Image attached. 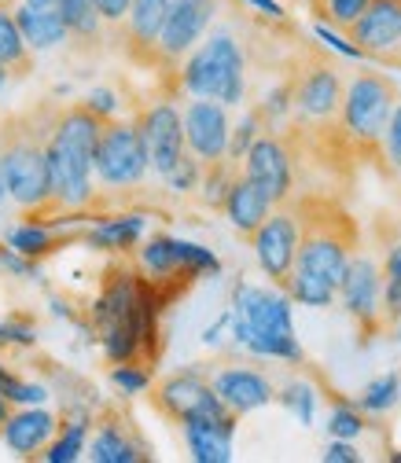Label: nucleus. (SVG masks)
<instances>
[{
	"label": "nucleus",
	"instance_id": "1",
	"mask_svg": "<svg viewBox=\"0 0 401 463\" xmlns=\"http://www.w3.org/2000/svg\"><path fill=\"white\" fill-rule=\"evenodd\" d=\"M169 295L155 287L140 269H110L92 302V324L110 364L155 361L158 354V313Z\"/></svg>",
	"mask_w": 401,
	"mask_h": 463
},
{
	"label": "nucleus",
	"instance_id": "2",
	"mask_svg": "<svg viewBox=\"0 0 401 463\" xmlns=\"http://www.w3.org/2000/svg\"><path fill=\"white\" fill-rule=\"evenodd\" d=\"M302 206V247L299 261L283 283V291L295 298V306L306 309H328L339 298V283L347 272L354 247H358V228L335 203H299Z\"/></svg>",
	"mask_w": 401,
	"mask_h": 463
},
{
	"label": "nucleus",
	"instance_id": "3",
	"mask_svg": "<svg viewBox=\"0 0 401 463\" xmlns=\"http://www.w3.org/2000/svg\"><path fill=\"white\" fill-rule=\"evenodd\" d=\"M103 133V118L85 103L63 107L52 114L48 133V173H52V203L60 213L89 210L96 199L92 173H96V144Z\"/></svg>",
	"mask_w": 401,
	"mask_h": 463
},
{
	"label": "nucleus",
	"instance_id": "4",
	"mask_svg": "<svg viewBox=\"0 0 401 463\" xmlns=\"http://www.w3.org/2000/svg\"><path fill=\"white\" fill-rule=\"evenodd\" d=\"M233 342L251 357L262 361H283V364H302V342L295 335V298L283 287H254L236 283L233 287Z\"/></svg>",
	"mask_w": 401,
	"mask_h": 463
},
{
	"label": "nucleus",
	"instance_id": "5",
	"mask_svg": "<svg viewBox=\"0 0 401 463\" xmlns=\"http://www.w3.org/2000/svg\"><path fill=\"white\" fill-rule=\"evenodd\" d=\"M48 133L52 118L33 129L23 122H8V129H0V177H5L8 199L26 210V217H48L60 213L52 203V173H48Z\"/></svg>",
	"mask_w": 401,
	"mask_h": 463
},
{
	"label": "nucleus",
	"instance_id": "6",
	"mask_svg": "<svg viewBox=\"0 0 401 463\" xmlns=\"http://www.w3.org/2000/svg\"><path fill=\"white\" fill-rule=\"evenodd\" d=\"M177 89L185 96L240 107L247 99V52H243V44L228 30L203 37L199 48L177 67Z\"/></svg>",
	"mask_w": 401,
	"mask_h": 463
},
{
	"label": "nucleus",
	"instance_id": "7",
	"mask_svg": "<svg viewBox=\"0 0 401 463\" xmlns=\"http://www.w3.org/2000/svg\"><path fill=\"white\" fill-rule=\"evenodd\" d=\"M394 107H397L394 81L379 71H358L347 81V96H342V110L335 122V140L347 144L354 155H376Z\"/></svg>",
	"mask_w": 401,
	"mask_h": 463
},
{
	"label": "nucleus",
	"instance_id": "8",
	"mask_svg": "<svg viewBox=\"0 0 401 463\" xmlns=\"http://www.w3.org/2000/svg\"><path fill=\"white\" fill-rule=\"evenodd\" d=\"M137 269L162 287L166 295H177L185 283L203 279V276H221V258L192 240H177L166 236V232H155L137 247Z\"/></svg>",
	"mask_w": 401,
	"mask_h": 463
},
{
	"label": "nucleus",
	"instance_id": "9",
	"mask_svg": "<svg viewBox=\"0 0 401 463\" xmlns=\"http://www.w3.org/2000/svg\"><path fill=\"white\" fill-rule=\"evenodd\" d=\"M148 173H151V155L137 118L103 122V133L96 144V181L110 192H126V188H137Z\"/></svg>",
	"mask_w": 401,
	"mask_h": 463
},
{
	"label": "nucleus",
	"instance_id": "10",
	"mask_svg": "<svg viewBox=\"0 0 401 463\" xmlns=\"http://www.w3.org/2000/svg\"><path fill=\"white\" fill-rule=\"evenodd\" d=\"M299 247H302V206H291V203L276 206L265 217V224L251 236L254 261L276 287L288 283V276L299 261Z\"/></svg>",
	"mask_w": 401,
	"mask_h": 463
},
{
	"label": "nucleus",
	"instance_id": "11",
	"mask_svg": "<svg viewBox=\"0 0 401 463\" xmlns=\"http://www.w3.org/2000/svg\"><path fill=\"white\" fill-rule=\"evenodd\" d=\"M217 12H221V0H174V5H169V15H166V26L158 33L151 67L177 71L199 48V41L206 37Z\"/></svg>",
	"mask_w": 401,
	"mask_h": 463
},
{
	"label": "nucleus",
	"instance_id": "12",
	"mask_svg": "<svg viewBox=\"0 0 401 463\" xmlns=\"http://www.w3.org/2000/svg\"><path fill=\"white\" fill-rule=\"evenodd\" d=\"M295 92V122L306 129H335L342 96H347V81H342L339 67L331 63H310L291 78Z\"/></svg>",
	"mask_w": 401,
	"mask_h": 463
},
{
	"label": "nucleus",
	"instance_id": "13",
	"mask_svg": "<svg viewBox=\"0 0 401 463\" xmlns=\"http://www.w3.org/2000/svg\"><path fill=\"white\" fill-rule=\"evenodd\" d=\"M151 401H155V409L166 420H174V423H185V420H196V416H228V412H233L217 397L214 383L199 368H185V372L166 375L155 386Z\"/></svg>",
	"mask_w": 401,
	"mask_h": 463
},
{
	"label": "nucleus",
	"instance_id": "14",
	"mask_svg": "<svg viewBox=\"0 0 401 463\" xmlns=\"http://www.w3.org/2000/svg\"><path fill=\"white\" fill-rule=\"evenodd\" d=\"M339 306L347 309L358 327L372 338L387 324V306H383V265H376L368 254H354L347 272L339 283Z\"/></svg>",
	"mask_w": 401,
	"mask_h": 463
},
{
	"label": "nucleus",
	"instance_id": "15",
	"mask_svg": "<svg viewBox=\"0 0 401 463\" xmlns=\"http://www.w3.org/2000/svg\"><path fill=\"white\" fill-rule=\"evenodd\" d=\"M240 173H247V177H251L276 206L291 203V195H295V151H291L288 140H283L280 133H272V129L254 140V147L247 151Z\"/></svg>",
	"mask_w": 401,
	"mask_h": 463
},
{
	"label": "nucleus",
	"instance_id": "16",
	"mask_svg": "<svg viewBox=\"0 0 401 463\" xmlns=\"http://www.w3.org/2000/svg\"><path fill=\"white\" fill-rule=\"evenodd\" d=\"M137 126H140L144 144H148V155H151V173L166 177V173L188 155L185 110L174 99H155L151 107H144L137 114Z\"/></svg>",
	"mask_w": 401,
	"mask_h": 463
},
{
	"label": "nucleus",
	"instance_id": "17",
	"mask_svg": "<svg viewBox=\"0 0 401 463\" xmlns=\"http://www.w3.org/2000/svg\"><path fill=\"white\" fill-rule=\"evenodd\" d=\"M185 140L188 151L203 162H224L228 158V140H233V118H228V107L217 99H199L192 96L185 107Z\"/></svg>",
	"mask_w": 401,
	"mask_h": 463
},
{
	"label": "nucleus",
	"instance_id": "18",
	"mask_svg": "<svg viewBox=\"0 0 401 463\" xmlns=\"http://www.w3.org/2000/svg\"><path fill=\"white\" fill-rule=\"evenodd\" d=\"M347 33L368 60L401 63V0H372Z\"/></svg>",
	"mask_w": 401,
	"mask_h": 463
},
{
	"label": "nucleus",
	"instance_id": "19",
	"mask_svg": "<svg viewBox=\"0 0 401 463\" xmlns=\"http://www.w3.org/2000/svg\"><path fill=\"white\" fill-rule=\"evenodd\" d=\"M210 383H214L217 397H221L240 420L276 401V386H272V379H269L265 372L251 368V364H228V368H217V372L210 375Z\"/></svg>",
	"mask_w": 401,
	"mask_h": 463
},
{
	"label": "nucleus",
	"instance_id": "20",
	"mask_svg": "<svg viewBox=\"0 0 401 463\" xmlns=\"http://www.w3.org/2000/svg\"><path fill=\"white\" fill-rule=\"evenodd\" d=\"M236 430H240V416H196L181 423V438L185 449L196 463H228L236 449Z\"/></svg>",
	"mask_w": 401,
	"mask_h": 463
},
{
	"label": "nucleus",
	"instance_id": "21",
	"mask_svg": "<svg viewBox=\"0 0 401 463\" xmlns=\"http://www.w3.org/2000/svg\"><path fill=\"white\" fill-rule=\"evenodd\" d=\"M85 452H89L92 463H148L151 459L144 438L122 416H103L89 430V449Z\"/></svg>",
	"mask_w": 401,
	"mask_h": 463
},
{
	"label": "nucleus",
	"instance_id": "22",
	"mask_svg": "<svg viewBox=\"0 0 401 463\" xmlns=\"http://www.w3.org/2000/svg\"><path fill=\"white\" fill-rule=\"evenodd\" d=\"M60 420H55L52 412L37 409V404H19V409L12 412V420L5 423V434H0V441H5L15 456L23 459H41V452L55 441V434H60Z\"/></svg>",
	"mask_w": 401,
	"mask_h": 463
},
{
	"label": "nucleus",
	"instance_id": "23",
	"mask_svg": "<svg viewBox=\"0 0 401 463\" xmlns=\"http://www.w3.org/2000/svg\"><path fill=\"white\" fill-rule=\"evenodd\" d=\"M169 5H174V0H133V8L122 23V41L137 63H148V67L155 63V44L166 26Z\"/></svg>",
	"mask_w": 401,
	"mask_h": 463
},
{
	"label": "nucleus",
	"instance_id": "24",
	"mask_svg": "<svg viewBox=\"0 0 401 463\" xmlns=\"http://www.w3.org/2000/svg\"><path fill=\"white\" fill-rule=\"evenodd\" d=\"M276 210V203L247 177V173H236V181H233V188H228V195H224V206H221V213L228 217V224H233L240 236H254V232L265 224V217Z\"/></svg>",
	"mask_w": 401,
	"mask_h": 463
},
{
	"label": "nucleus",
	"instance_id": "25",
	"mask_svg": "<svg viewBox=\"0 0 401 463\" xmlns=\"http://www.w3.org/2000/svg\"><path fill=\"white\" fill-rule=\"evenodd\" d=\"M148 232V217L144 213H114V217H96L85 232V243L92 250H107V254H129L144 243Z\"/></svg>",
	"mask_w": 401,
	"mask_h": 463
},
{
	"label": "nucleus",
	"instance_id": "26",
	"mask_svg": "<svg viewBox=\"0 0 401 463\" xmlns=\"http://www.w3.org/2000/svg\"><path fill=\"white\" fill-rule=\"evenodd\" d=\"M15 19H19V30H23L26 44L33 52L60 48L71 37V26H67V19H63L60 8H30V5H19L15 8Z\"/></svg>",
	"mask_w": 401,
	"mask_h": 463
},
{
	"label": "nucleus",
	"instance_id": "27",
	"mask_svg": "<svg viewBox=\"0 0 401 463\" xmlns=\"http://www.w3.org/2000/svg\"><path fill=\"white\" fill-rule=\"evenodd\" d=\"M0 67H5L12 78L30 74V67H33V48L26 44L19 19H15V8H8V5H0Z\"/></svg>",
	"mask_w": 401,
	"mask_h": 463
},
{
	"label": "nucleus",
	"instance_id": "28",
	"mask_svg": "<svg viewBox=\"0 0 401 463\" xmlns=\"http://www.w3.org/2000/svg\"><path fill=\"white\" fill-rule=\"evenodd\" d=\"M55 243H60V224L37 221V217H30L8 236V247H15L23 258H33V261L44 258L48 250H55Z\"/></svg>",
	"mask_w": 401,
	"mask_h": 463
},
{
	"label": "nucleus",
	"instance_id": "29",
	"mask_svg": "<svg viewBox=\"0 0 401 463\" xmlns=\"http://www.w3.org/2000/svg\"><path fill=\"white\" fill-rule=\"evenodd\" d=\"M358 409L365 416H387L401 404V372H387V375H376L372 383H365V390L358 393Z\"/></svg>",
	"mask_w": 401,
	"mask_h": 463
},
{
	"label": "nucleus",
	"instance_id": "30",
	"mask_svg": "<svg viewBox=\"0 0 401 463\" xmlns=\"http://www.w3.org/2000/svg\"><path fill=\"white\" fill-rule=\"evenodd\" d=\"M89 430H92L89 416H74L67 427H60V434H55V441L41 452V459L44 463H74L89 449Z\"/></svg>",
	"mask_w": 401,
	"mask_h": 463
},
{
	"label": "nucleus",
	"instance_id": "31",
	"mask_svg": "<svg viewBox=\"0 0 401 463\" xmlns=\"http://www.w3.org/2000/svg\"><path fill=\"white\" fill-rule=\"evenodd\" d=\"M276 401L288 409L295 420H299V427H313V420H317V401H320V393H317V386L310 383V379H288L280 390H276Z\"/></svg>",
	"mask_w": 401,
	"mask_h": 463
},
{
	"label": "nucleus",
	"instance_id": "32",
	"mask_svg": "<svg viewBox=\"0 0 401 463\" xmlns=\"http://www.w3.org/2000/svg\"><path fill=\"white\" fill-rule=\"evenodd\" d=\"M60 12L71 26V37H81V41H100L103 33V15L96 8V0H60Z\"/></svg>",
	"mask_w": 401,
	"mask_h": 463
},
{
	"label": "nucleus",
	"instance_id": "33",
	"mask_svg": "<svg viewBox=\"0 0 401 463\" xmlns=\"http://www.w3.org/2000/svg\"><path fill=\"white\" fill-rule=\"evenodd\" d=\"M236 173H240V165H233L228 158L206 165V169H203V184H199V199H203L210 210H221L228 188H233V181H236Z\"/></svg>",
	"mask_w": 401,
	"mask_h": 463
},
{
	"label": "nucleus",
	"instance_id": "34",
	"mask_svg": "<svg viewBox=\"0 0 401 463\" xmlns=\"http://www.w3.org/2000/svg\"><path fill=\"white\" fill-rule=\"evenodd\" d=\"M368 430V416L358 409L354 401H339L328 412V438H342V441H358Z\"/></svg>",
	"mask_w": 401,
	"mask_h": 463
},
{
	"label": "nucleus",
	"instance_id": "35",
	"mask_svg": "<svg viewBox=\"0 0 401 463\" xmlns=\"http://www.w3.org/2000/svg\"><path fill=\"white\" fill-rule=\"evenodd\" d=\"M383 306H387V324L401 320V243L387 247L383 254Z\"/></svg>",
	"mask_w": 401,
	"mask_h": 463
},
{
	"label": "nucleus",
	"instance_id": "36",
	"mask_svg": "<svg viewBox=\"0 0 401 463\" xmlns=\"http://www.w3.org/2000/svg\"><path fill=\"white\" fill-rule=\"evenodd\" d=\"M372 0H313V12L320 23H331L339 30H350L365 12H368Z\"/></svg>",
	"mask_w": 401,
	"mask_h": 463
},
{
	"label": "nucleus",
	"instance_id": "37",
	"mask_svg": "<svg viewBox=\"0 0 401 463\" xmlns=\"http://www.w3.org/2000/svg\"><path fill=\"white\" fill-rule=\"evenodd\" d=\"M265 133V122H262V114L258 110H247L243 118L233 126V140H228V162L233 165H243L247 151L254 147V140Z\"/></svg>",
	"mask_w": 401,
	"mask_h": 463
},
{
	"label": "nucleus",
	"instance_id": "38",
	"mask_svg": "<svg viewBox=\"0 0 401 463\" xmlns=\"http://www.w3.org/2000/svg\"><path fill=\"white\" fill-rule=\"evenodd\" d=\"M313 37L328 48V52H335L339 60H354V63H368V55L350 41V33L347 30H339V26H331V23H313Z\"/></svg>",
	"mask_w": 401,
	"mask_h": 463
},
{
	"label": "nucleus",
	"instance_id": "39",
	"mask_svg": "<svg viewBox=\"0 0 401 463\" xmlns=\"http://www.w3.org/2000/svg\"><path fill=\"white\" fill-rule=\"evenodd\" d=\"M110 386L119 390L122 397H140V393L151 390V372H148V364H140V361L114 364V368H110Z\"/></svg>",
	"mask_w": 401,
	"mask_h": 463
},
{
	"label": "nucleus",
	"instance_id": "40",
	"mask_svg": "<svg viewBox=\"0 0 401 463\" xmlns=\"http://www.w3.org/2000/svg\"><path fill=\"white\" fill-rule=\"evenodd\" d=\"M203 169H206V165L188 151L174 169L166 173L162 181H166V188H169V192H177V195H192V192H199V184H203Z\"/></svg>",
	"mask_w": 401,
	"mask_h": 463
},
{
	"label": "nucleus",
	"instance_id": "41",
	"mask_svg": "<svg viewBox=\"0 0 401 463\" xmlns=\"http://www.w3.org/2000/svg\"><path fill=\"white\" fill-rule=\"evenodd\" d=\"M379 155L387 158V169L390 173H401V99L390 114V126L383 133V144H379Z\"/></svg>",
	"mask_w": 401,
	"mask_h": 463
},
{
	"label": "nucleus",
	"instance_id": "42",
	"mask_svg": "<svg viewBox=\"0 0 401 463\" xmlns=\"http://www.w3.org/2000/svg\"><path fill=\"white\" fill-rule=\"evenodd\" d=\"M92 114H100L103 122H110V118H119V110H122V99H119V92L114 89H92L85 99H81Z\"/></svg>",
	"mask_w": 401,
	"mask_h": 463
},
{
	"label": "nucleus",
	"instance_id": "43",
	"mask_svg": "<svg viewBox=\"0 0 401 463\" xmlns=\"http://www.w3.org/2000/svg\"><path fill=\"white\" fill-rule=\"evenodd\" d=\"M5 397L15 404V409H19V404H41L44 397H48V390L41 386V383H23V379H8V386H5Z\"/></svg>",
	"mask_w": 401,
	"mask_h": 463
},
{
	"label": "nucleus",
	"instance_id": "44",
	"mask_svg": "<svg viewBox=\"0 0 401 463\" xmlns=\"http://www.w3.org/2000/svg\"><path fill=\"white\" fill-rule=\"evenodd\" d=\"M320 459H324V463H361V452H358V445H354V441L331 438V441L324 445Z\"/></svg>",
	"mask_w": 401,
	"mask_h": 463
},
{
	"label": "nucleus",
	"instance_id": "45",
	"mask_svg": "<svg viewBox=\"0 0 401 463\" xmlns=\"http://www.w3.org/2000/svg\"><path fill=\"white\" fill-rule=\"evenodd\" d=\"M236 5L254 12V15H262L265 23H288V8H283L280 0H236Z\"/></svg>",
	"mask_w": 401,
	"mask_h": 463
},
{
	"label": "nucleus",
	"instance_id": "46",
	"mask_svg": "<svg viewBox=\"0 0 401 463\" xmlns=\"http://www.w3.org/2000/svg\"><path fill=\"white\" fill-rule=\"evenodd\" d=\"M96 8H100V15H103L107 26H122L126 15H129V8H133V0H96Z\"/></svg>",
	"mask_w": 401,
	"mask_h": 463
},
{
	"label": "nucleus",
	"instance_id": "47",
	"mask_svg": "<svg viewBox=\"0 0 401 463\" xmlns=\"http://www.w3.org/2000/svg\"><path fill=\"white\" fill-rule=\"evenodd\" d=\"M228 327H233V309H224V313H221V317L203 331V342H206V345H217V342L224 338V331H228Z\"/></svg>",
	"mask_w": 401,
	"mask_h": 463
},
{
	"label": "nucleus",
	"instance_id": "48",
	"mask_svg": "<svg viewBox=\"0 0 401 463\" xmlns=\"http://www.w3.org/2000/svg\"><path fill=\"white\" fill-rule=\"evenodd\" d=\"M12 412H15V404H12L5 393H0V434H5V423L12 420Z\"/></svg>",
	"mask_w": 401,
	"mask_h": 463
},
{
	"label": "nucleus",
	"instance_id": "49",
	"mask_svg": "<svg viewBox=\"0 0 401 463\" xmlns=\"http://www.w3.org/2000/svg\"><path fill=\"white\" fill-rule=\"evenodd\" d=\"M30 8H60V0H23Z\"/></svg>",
	"mask_w": 401,
	"mask_h": 463
},
{
	"label": "nucleus",
	"instance_id": "50",
	"mask_svg": "<svg viewBox=\"0 0 401 463\" xmlns=\"http://www.w3.org/2000/svg\"><path fill=\"white\" fill-rule=\"evenodd\" d=\"M0 345H12V335H8V320H0Z\"/></svg>",
	"mask_w": 401,
	"mask_h": 463
},
{
	"label": "nucleus",
	"instance_id": "51",
	"mask_svg": "<svg viewBox=\"0 0 401 463\" xmlns=\"http://www.w3.org/2000/svg\"><path fill=\"white\" fill-rule=\"evenodd\" d=\"M8 81H12V74H8L5 67H0V92H5V89H8Z\"/></svg>",
	"mask_w": 401,
	"mask_h": 463
},
{
	"label": "nucleus",
	"instance_id": "52",
	"mask_svg": "<svg viewBox=\"0 0 401 463\" xmlns=\"http://www.w3.org/2000/svg\"><path fill=\"white\" fill-rule=\"evenodd\" d=\"M8 199V188H5V177H0V203H5Z\"/></svg>",
	"mask_w": 401,
	"mask_h": 463
},
{
	"label": "nucleus",
	"instance_id": "53",
	"mask_svg": "<svg viewBox=\"0 0 401 463\" xmlns=\"http://www.w3.org/2000/svg\"><path fill=\"white\" fill-rule=\"evenodd\" d=\"M390 459H394V463H401V449H397V452H390Z\"/></svg>",
	"mask_w": 401,
	"mask_h": 463
}]
</instances>
